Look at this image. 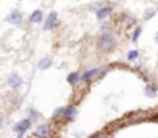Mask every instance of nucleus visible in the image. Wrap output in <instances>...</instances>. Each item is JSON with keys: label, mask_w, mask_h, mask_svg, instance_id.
Returning a JSON list of instances; mask_svg holds the SVG:
<instances>
[{"label": "nucleus", "mask_w": 158, "mask_h": 138, "mask_svg": "<svg viewBox=\"0 0 158 138\" xmlns=\"http://www.w3.org/2000/svg\"><path fill=\"white\" fill-rule=\"evenodd\" d=\"M115 45H117V37L110 31L103 32L97 40V48L102 49V51H110V49L115 48Z\"/></svg>", "instance_id": "obj_1"}, {"label": "nucleus", "mask_w": 158, "mask_h": 138, "mask_svg": "<svg viewBox=\"0 0 158 138\" xmlns=\"http://www.w3.org/2000/svg\"><path fill=\"white\" fill-rule=\"evenodd\" d=\"M31 123H32V121H31L29 118L20 120L19 123H15V124H14V132H15L19 137H23V134H25V132L31 128Z\"/></svg>", "instance_id": "obj_2"}, {"label": "nucleus", "mask_w": 158, "mask_h": 138, "mask_svg": "<svg viewBox=\"0 0 158 138\" xmlns=\"http://www.w3.org/2000/svg\"><path fill=\"white\" fill-rule=\"evenodd\" d=\"M6 83H8V86L11 88V89H19V88H22L23 86V78L19 75V74H11L9 77H8V80H6Z\"/></svg>", "instance_id": "obj_3"}, {"label": "nucleus", "mask_w": 158, "mask_h": 138, "mask_svg": "<svg viewBox=\"0 0 158 138\" xmlns=\"http://www.w3.org/2000/svg\"><path fill=\"white\" fill-rule=\"evenodd\" d=\"M103 68H94V69H89V71H85L81 74V82H91L92 78H98L100 74H102Z\"/></svg>", "instance_id": "obj_4"}, {"label": "nucleus", "mask_w": 158, "mask_h": 138, "mask_svg": "<svg viewBox=\"0 0 158 138\" xmlns=\"http://www.w3.org/2000/svg\"><path fill=\"white\" fill-rule=\"evenodd\" d=\"M114 12V6H110V5H106L103 8H98L97 11H95V15H97V19L98 20H106L110 14Z\"/></svg>", "instance_id": "obj_5"}, {"label": "nucleus", "mask_w": 158, "mask_h": 138, "mask_svg": "<svg viewBox=\"0 0 158 138\" xmlns=\"http://www.w3.org/2000/svg\"><path fill=\"white\" fill-rule=\"evenodd\" d=\"M6 20H8L11 25H15V26H19V25H22L23 15H22V12H20L19 9H14V11H11V14L6 17Z\"/></svg>", "instance_id": "obj_6"}, {"label": "nucleus", "mask_w": 158, "mask_h": 138, "mask_svg": "<svg viewBox=\"0 0 158 138\" xmlns=\"http://www.w3.org/2000/svg\"><path fill=\"white\" fill-rule=\"evenodd\" d=\"M57 25V12H49L48 14V17L45 19V22H43V29L45 31H51L54 26Z\"/></svg>", "instance_id": "obj_7"}, {"label": "nucleus", "mask_w": 158, "mask_h": 138, "mask_svg": "<svg viewBox=\"0 0 158 138\" xmlns=\"http://www.w3.org/2000/svg\"><path fill=\"white\" fill-rule=\"evenodd\" d=\"M51 135V126L49 124H42L34 131V137L35 138H48Z\"/></svg>", "instance_id": "obj_8"}, {"label": "nucleus", "mask_w": 158, "mask_h": 138, "mask_svg": "<svg viewBox=\"0 0 158 138\" xmlns=\"http://www.w3.org/2000/svg\"><path fill=\"white\" fill-rule=\"evenodd\" d=\"M63 118H64L66 121H72V120H75V118H77V107H75V106H68V107L64 109Z\"/></svg>", "instance_id": "obj_9"}, {"label": "nucleus", "mask_w": 158, "mask_h": 138, "mask_svg": "<svg viewBox=\"0 0 158 138\" xmlns=\"http://www.w3.org/2000/svg\"><path fill=\"white\" fill-rule=\"evenodd\" d=\"M29 22H31V23H40V22H45V20H43V12H42L40 9L34 11V12L29 15Z\"/></svg>", "instance_id": "obj_10"}, {"label": "nucleus", "mask_w": 158, "mask_h": 138, "mask_svg": "<svg viewBox=\"0 0 158 138\" xmlns=\"http://www.w3.org/2000/svg\"><path fill=\"white\" fill-rule=\"evenodd\" d=\"M78 82H81V74H80V72H71V74L68 75V83H69L71 86H75Z\"/></svg>", "instance_id": "obj_11"}, {"label": "nucleus", "mask_w": 158, "mask_h": 138, "mask_svg": "<svg viewBox=\"0 0 158 138\" xmlns=\"http://www.w3.org/2000/svg\"><path fill=\"white\" fill-rule=\"evenodd\" d=\"M144 95L149 97V98H155L158 95L157 88H155L154 85H146V88H144Z\"/></svg>", "instance_id": "obj_12"}, {"label": "nucleus", "mask_w": 158, "mask_h": 138, "mask_svg": "<svg viewBox=\"0 0 158 138\" xmlns=\"http://www.w3.org/2000/svg\"><path fill=\"white\" fill-rule=\"evenodd\" d=\"M52 65V60L49 58V57H45V58H42L40 61H39V69L40 71H45V69H49V66Z\"/></svg>", "instance_id": "obj_13"}, {"label": "nucleus", "mask_w": 158, "mask_h": 138, "mask_svg": "<svg viewBox=\"0 0 158 138\" xmlns=\"http://www.w3.org/2000/svg\"><path fill=\"white\" fill-rule=\"evenodd\" d=\"M138 57H140V51L132 49V51H129V52H127V57H126V58H127L129 61H135Z\"/></svg>", "instance_id": "obj_14"}, {"label": "nucleus", "mask_w": 158, "mask_h": 138, "mask_svg": "<svg viewBox=\"0 0 158 138\" xmlns=\"http://www.w3.org/2000/svg\"><path fill=\"white\" fill-rule=\"evenodd\" d=\"M28 115H29L28 118H29L31 121H35L37 118H40V114H39V112H35L34 109H29V111H28Z\"/></svg>", "instance_id": "obj_15"}, {"label": "nucleus", "mask_w": 158, "mask_h": 138, "mask_svg": "<svg viewBox=\"0 0 158 138\" xmlns=\"http://www.w3.org/2000/svg\"><path fill=\"white\" fill-rule=\"evenodd\" d=\"M64 109H66V107H58V109L52 114V120H58V118L64 114Z\"/></svg>", "instance_id": "obj_16"}, {"label": "nucleus", "mask_w": 158, "mask_h": 138, "mask_svg": "<svg viewBox=\"0 0 158 138\" xmlns=\"http://www.w3.org/2000/svg\"><path fill=\"white\" fill-rule=\"evenodd\" d=\"M140 36H141V28L138 26V28H137V29L134 31V36H132V42H134V43H137V42H138V39H140Z\"/></svg>", "instance_id": "obj_17"}, {"label": "nucleus", "mask_w": 158, "mask_h": 138, "mask_svg": "<svg viewBox=\"0 0 158 138\" xmlns=\"http://www.w3.org/2000/svg\"><path fill=\"white\" fill-rule=\"evenodd\" d=\"M124 22H126V25H127V26H131V25H135V23H137L135 17H126V19H124Z\"/></svg>", "instance_id": "obj_18"}, {"label": "nucleus", "mask_w": 158, "mask_h": 138, "mask_svg": "<svg viewBox=\"0 0 158 138\" xmlns=\"http://www.w3.org/2000/svg\"><path fill=\"white\" fill-rule=\"evenodd\" d=\"M155 15V11H148L146 14H144V20H149V19H152Z\"/></svg>", "instance_id": "obj_19"}, {"label": "nucleus", "mask_w": 158, "mask_h": 138, "mask_svg": "<svg viewBox=\"0 0 158 138\" xmlns=\"http://www.w3.org/2000/svg\"><path fill=\"white\" fill-rule=\"evenodd\" d=\"M6 124V117L5 115H0V128H3Z\"/></svg>", "instance_id": "obj_20"}, {"label": "nucleus", "mask_w": 158, "mask_h": 138, "mask_svg": "<svg viewBox=\"0 0 158 138\" xmlns=\"http://www.w3.org/2000/svg\"><path fill=\"white\" fill-rule=\"evenodd\" d=\"M92 138H107L106 135H102V134H97V135H94Z\"/></svg>", "instance_id": "obj_21"}, {"label": "nucleus", "mask_w": 158, "mask_h": 138, "mask_svg": "<svg viewBox=\"0 0 158 138\" xmlns=\"http://www.w3.org/2000/svg\"><path fill=\"white\" fill-rule=\"evenodd\" d=\"M155 42H157V43H158V34H157V36H155Z\"/></svg>", "instance_id": "obj_22"}]
</instances>
